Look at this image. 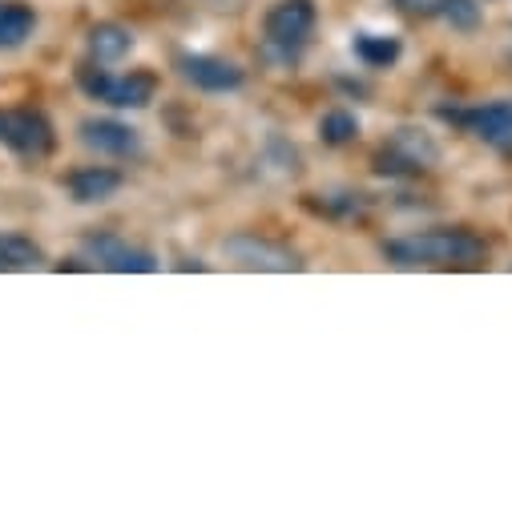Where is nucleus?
I'll return each mask as SVG.
<instances>
[{"mask_svg": "<svg viewBox=\"0 0 512 512\" xmlns=\"http://www.w3.org/2000/svg\"><path fill=\"white\" fill-rule=\"evenodd\" d=\"M174 69L182 73V81H190L202 93H234L246 81V73L234 61L214 57V53H178Z\"/></svg>", "mask_w": 512, "mask_h": 512, "instance_id": "obj_9", "label": "nucleus"}, {"mask_svg": "<svg viewBox=\"0 0 512 512\" xmlns=\"http://www.w3.org/2000/svg\"><path fill=\"white\" fill-rule=\"evenodd\" d=\"M359 138V117L351 109H331L319 117V142L323 146H351Z\"/></svg>", "mask_w": 512, "mask_h": 512, "instance_id": "obj_16", "label": "nucleus"}, {"mask_svg": "<svg viewBox=\"0 0 512 512\" xmlns=\"http://www.w3.org/2000/svg\"><path fill=\"white\" fill-rule=\"evenodd\" d=\"M222 250L246 271H303V259L291 246L263 238V234H234L222 242Z\"/></svg>", "mask_w": 512, "mask_h": 512, "instance_id": "obj_6", "label": "nucleus"}, {"mask_svg": "<svg viewBox=\"0 0 512 512\" xmlns=\"http://www.w3.org/2000/svg\"><path fill=\"white\" fill-rule=\"evenodd\" d=\"M85 45H89V61L113 65V61H121V57L134 53V33L125 29V25H117V21H101V25L89 29Z\"/></svg>", "mask_w": 512, "mask_h": 512, "instance_id": "obj_11", "label": "nucleus"}, {"mask_svg": "<svg viewBox=\"0 0 512 512\" xmlns=\"http://www.w3.org/2000/svg\"><path fill=\"white\" fill-rule=\"evenodd\" d=\"M379 250L392 267H456V271H464V267H480L492 246L476 230L444 226V230H420V234L388 238Z\"/></svg>", "mask_w": 512, "mask_h": 512, "instance_id": "obj_1", "label": "nucleus"}, {"mask_svg": "<svg viewBox=\"0 0 512 512\" xmlns=\"http://www.w3.org/2000/svg\"><path fill=\"white\" fill-rule=\"evenodd\" d=\"M37 33V13L25 0H0V49H21Z\"/></svg>", "mask_w": 512, "mask_h": 512, "instance_id": "obj_13", "label": "nucleus"}, {"mask_svg": "<svg viewBox=\"0 0 512 512\" xmlns=\"http://www.w3.org/2000/svg\"><path fill=\"white\" fill-rule=\"evenodd\" d=\"M436 113L448 125H456V130H464L468 138L488 142V146L512 154V101H484V105H468V109L440 105Z\"/></svg>", "mask_w": 512, "mask_h": 512, "instance_id": "obj_4", "label": "nucleus"}, {"mask_svg": "<svg viewBox=\"0 0 512 512\" xmlns=\"http://www.w3.org/2000/svg\"><path fill=\"white\" fill-rule=\"evenodd\" d=\"M428 13L436 21H444L452 33H476L484 25V9L480 0H432Z\"/></svg>", "mask_w": 512, "mask_h": 512, "instance_id": "obj_15", "label": "nucleus"}, {"mask_svg": "<svg viewBox=\"0 0 512 512\" xmlns=\"http://www.w3.org/2000/svg\"><path fill=\"white\" fill-rule=\"evenodd\" d=\"M400 5H408V0H400Z\"/></svg>", "mask_w": 512, "mask_h": 512, "instance_id": "obj_19", "label": "nucleus"}, {"mask_svg": "<svg viewBox=\"0 0 512 512\" xmlns=\"http://www.w3.org/2000/svg\"><path fill=\"white\" fill-rule=\"evenodd\" d=\"M351 53L359 57L363 69H392L404 57V41L396 33H355Z\"/></svg>", "mask_w": 512, "mask_h": 512, "instance_id": "obj_12", "label": "nucleus"}, {"mask_svg": "<svg viewBox=\"0 0 512 512\" xmlns=\"http://www.w3.org/2000/svg\"><path fill=\"white\" fill-rule=\"evenodd\" d=\"M315 25H319L315 0H275L263 17V45L275 61L295 65L311 45Z\"/></svg>", "mask_w": 512, "mask_h": 512, "instance_id": "obj_2", "label": "nucleus"}, {"mask_svg": "<svg viewBox=\"0 0 512 512\" xmlns=\"http://www.w3.org/2000/svg\"><path fill=\"white\" fill-rule=\"evenodd\" d=\"M0 142L25 162H41L57 150V130L41 109H13V113H5V134H0Z\"/></svg>", "mask_w": 512, "mask_h": 512, "instance_id": "obj_5", "label": "nucleus"}, {"mask_svg": "<svg viewBox=\"0 0 512 512\" xmlns=\"http://www.w3.org/2000/svg\"><path fill=\"white\" fill-rule=\"evenodd\" d=\"M125 186V174L113 170V166H77L65 174V190L77 206H97V202H109L117 190Z\"/></svg>", "mask_w": 512, "mask_h": 512, "instance_id": "obj_10", "label": "nucleus"}, {"mask_svg": "<svg viewBox=\"0 0 512 512\" xmlns=\"http://www.w3.org/2000/svg\"><path fill=\"white\" fill-rule=\"evenodd\" d=\"M45 263V250L41 242H33L29 234L21 230H5L0 234V271L13 275V271H33Z\"/></svg>", "mask_w": 512, "mask_h": 512, "instance_id": "obj_14", "label": "nucleus"}, {"mask_svg": "<svg viewBox=\"0 0 512 512\" xmlns=\"http://www.w3.org/2000/svg\"><path fill=\"white\" fill-rule=\"evenodd\" d=\"M77 134H81V146L93 150L97 158H138L142 154L138 130L117 117H85L77 125Z\"/></svg>", "mask_w": 512, "mask_h": 512, "instance_id": "obj_8", "label": "nucleus"}, {"mask_svg": "<svg viewBox=\"0 0 512 512\" xmlns=\"http://www.w3.org/2000/svg\"><path fill=\"white\" fill-rule=\"evenodd\" d=\"M319 214H331V218H343V214H355L363 202H359V194H331L327 202H311Z\"/></svg>", "mask_w": 512, "mask_h": 512, "instance_id": "obj_17", "label": "nucleus"}, {"mask_svg": "<svg viewBox=\"0 0 512 512\" xmlns=\"http://www.w3.org/2000/svg\"><path fill=\"white\" fill-rule=\"evenodd\" d=\"M85 254L101 271H113V275H154L158 271V254H150L142 246H130L125 238H117L109 230L89 234L85 238Z\"/></svg>", "mask_w": 512, "mask_h": 512, "instance_id": "obj_7", "label": "nucleus"}, {"mask_svg": "<svg viewBox=\"0 0 512 512\" xmlns=\"http://www.w3.org/2000/svg\"><path fill=\"white\" fill-rule=\"evenodd\" d=\"M0 134H5V113H0Z\"/></svg>", "mask_w": 512, "mask_h": 512, "instance_id": "obj_18", "label": "nucleus"}, {"mask_svg": "<svg viewBox=\"0 0 512 512\" xmlns=\"http://www.w3.org/2000/svg\"><path fill=\"white\" fill-rule=\"evenodd\" d=\"M77 85H81L85 97L105 101L113 109H146L158 97V73L134 69V73H125V77H113L97 61H81L77 65Z\"/></svg>", "mask_w": 512, "mask_h": 512, "instance_id": "obj_3", "label": "nucleus"}]
</instances>
